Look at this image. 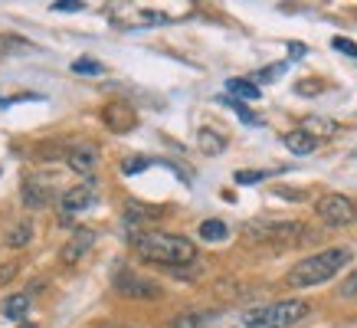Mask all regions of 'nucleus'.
Here are the masks:
<instances>
[{
	"instance_id": "nucleus-14",
	"label": "nucleus",
	"mask_w": 357,
	"mask_h": 328,
	"mask_svg": "<svg viewBox=\"0 0 357 328\" xmlns=\"http://www.w3.org/2000/svg\"><path fill=\"white\" fill-rule=\"evenodd\" d=\"M161 217V210L158 207H148V204H138V200H131L128 207H125V223H148V220H158Z\"/></svg>"
},
{
	"instance_id": "nucleus-19",
	"label": "nucleus",
	"mask_w": 357,
	"mask_h": 328,
	"mask_svg": "<svg viewBox=\"0 0 357 328\" xmlns=\"http://www.w3.org/2000/svg\"><path fill=\"white\" fill-rule=\"evenodd\" d=\"M227 89L233 92V96H239V98H259L262 96L259 89H256V82H249V79H229Z\"/></svg>"
},
{
	"instance_id": "nucleus-3",
	"label": "nucleus",
	"mask_w": 357,
	"mask_h": 328,
	"mask_svg": "<svg viewBox=\"0 0 357 328\" xmlns=\"http://www.w3.org/2000/svg\"><path fill=\"white\" fill-rule=\"evenodd\" d=\"M305 315H308V302H302V299H282V302H269V306L246 308L239 315L236 328H292Z\"/></svg>"
},
{
	"instance_id": "nucleus-24",
	"label": "nucleus",
	"mask_w": 357,
	"mask_h": 328,
	"mask_svg": "<svg viewBox=\"0 0 357 328\" xmlns=\"http://www.w3.org/2000/svg\"><path fill=\"white\" fill-rule=\"evenodd\" d=\"M53 10H59V13H73V10H82V3H79V0H56Z\"/></svg>"
},
{
	"instance_id": "nucleus-23",
	"label": "nucleus",
	"mask_w": 357,
	"mask_h": 328,
	"mask_svg": "<svg viewBox=\"0 0 357 328\" xmlns=\"http://www.w3.org/2000/svg\"><path fill=\"white\" fill-rule=\"evenodd\" d=\"M223 102H227V105H233V109L239 112V119H243V121H249V125H259V115H256V112H249L246 105H239V102H229V98H223Z\"/></svg>"
},
{
	"instance_id": "nucleus-6",
	"label": "nucleus",
	"mask_w": 357,
	"mask_h": 328,
	"mask_svg": "<svg viewBox=\"0 0 357 328\" xmlns=\"http://www.w3.org/2000/svg\"><path fill=\"white\" fill-rule=\"evenodd\" d=\"M92 204H96V191L89 184L69 187L66 194H59V217H63V223H73V217H76V214H86Z\"/></svg>"
},
{
	"instance_id": "nucleus-28",
	"label": "nucleus",
	"mask_w": 357,
	"mask_h": 328,
	"mask_svg": "<svg viewBox=\"0 0 357 328\" xmlns=\"http://www.w3.org/2000/svg\"><path fill=\"white\" fill-rule=\"evenodd\" d=\"M295 89H298L302 96H314V92H318V82H314V79H302Z\"/></svg>"
},
{
	"instance_id": "nucleus-2",
	"label": "nucleus",
	"mask_w": 357,
	"mask_h": 328,
	"mask_svg": "<svg viewBox=\"0 0 357 328\" xmlns=\"http://www.w3.org/2000/svg\"><path fill=\"white\" fill-rule=\"evenodd\" d=\"M351 260H354L351 246H328V250L314 253V256H308V260L295 262L292 273H289V285H295V289L321 285V283H328V279H335Z\"/></svg>"
},
{
	"instance_id": "nucleus-7",
	"label": "nucleus",
	"mask_w": 357,
	"mask_h": 328,
	"mask_svg": "<svg viewBox=\"0 0 357 328\" xmlns=\"http://www.w3.org/2000/svg\"><path fill=\"white\" fill-rule=\"evenodd\" d=\"M115 285H119V292L128 295V299H161V285L151 283V279H144V276H135L131 269H121Z\"/></svg>"
},
{
	"instance_id": "nucleus-26",
	"label": "nucleus",
	"mask_w": 357,
	"mask_h": 328,
	"mask_svg": "<svg viewBox=\"0 0 357 328\" xmlns=\"http://www.w3.org/2000/svg\"><path fill=\"white\" fill-rule=\"evenodd\" d=\"M282 69H285V63L272 66V69H262V73H259L256 79H259V82H272V79H279V76H282Z\"/></svg>"
},
{
	"instance_id": "nucleus-25",
	"label": "nucleus",
	"mask_w": 357,
	"mask_h": 328,
	"mask_svg": "<svg viewBox=\"0 0 357 328\" xmlns=\"http://www.w3.org/2000/svg\"><path fill=\"white\" fill-rule=\"evenodd\" d=\"M262 171H239L236 174V184H256V181H262Z\"/></svg>"
},
{
	"instance_id": "nucleus-30",
	"label": "nucleus",
	"mask_w": 357,
	"mask_h": 328,
	"mask_svg": "<svg viewBox=\"0 0 357 328\" xmlns=\"http://www.w3.org/2000/svg\"><path fill=\"white\" fill-rule=\"evenodd\" d=\"M10 276H13V269H10V266H7V269H0V283H7Z\"/></svg>"
},
{
	"instance_id": "nucleus-10",
	"label": "nucleus",
	"mask_w": 357,
	"mask_h": 328,
	"mask_svg": "<svg viewBox=\"0 0 357 328\" xmlns=\"http://www.w3.org/2000/svg\"><path fill=\"white\" fill-rule=\"evenodd\" d=\"M105 125H109L112 131L135 128V112H131L125 102H115V105H109V109H105Z\"/></svg>"
},
{
	"instance_id": "nucleus-18",
	"label": "nucleus",
	"mask_w": 357,
	"mask_h": 328,
	"mask_svg": "<svg viewBox=\"0 0 357 328\" xmlns=\"http://www.w3.org/2000/svg\"><path fill=\"white\" fill-rule=\"evenodd\" d=\"M217 312H187L171 322V328H206V322H213Z\"/></svg>"
},
{
	"instance_id": "nucleus-17",
	"label": "nucleus",
	"mask_w": 357,
	"mask_h": 328,
	"mask_svg": "<svg viewBox=\"0 0 357 328\" xmlns=\"http://www.w3.org/2000/svg\"><path fill=\"white\" fill-rule=\"evenodd\" d=\"M23 204H26V207H43V204H50V187L40 184V181H26V187H23Z\"/></svg>"
},
{
	"instance_id": "nucleus-31",
	"label": "nucleus",
	"mask_w": 357,
	"mask_h": 328,
	"mask_svg": "<svg viewBox=\"0 0 357 328\" xmlns=\"http://www.w3.org/2000/svg\"><path fill=\"white\" fill-rule=\"evenodd\" d=\"M20 328H36V325H20Z\"/></svg>"
},
{
	"instance_id": "nucleus-4",
	"label": "nucleus",
	"mask_w": 357,
	"mask_h": 328,
	"mask_svg": "<svg viewBox=\"0 0 357 328\" xmlns=\"http://www.w3.org/2000/svg\"><path fill=\"white\" fill-rule=\"evenodd\" d=\"M246 237L256 243H295L302 237V223H295V220H252L246 227Z\"/></svg>"
},
{
	"instance_id": "nucleus-1",
	"label": "nucleus",
	"mask_w": 357,
	"mask_h": 328,
	"mask_svg": "<svg viewBox=\"0 0 357 328\" xmlns=\"http://www.w3.org/2000/svg\"><path fill=\"white\" fill-rule=\"evenodd\" d=\"M135 253L141 260L158 262V266H187L194 262L197 246L181 233H164V230H148V233H135L131 237Z\"/></svg>"
},
{
	"instance_id": "nucleus-13",
	"label": "nucleus",
	"mask_w": 357,
	"mask_h": 328,
	"mask_svg": "<svg viewBox=\"0 0 357 328\" xmlns=\"http://www.w3.org/2000/svg\"><path fill=\"white\" fill-rule=\"evenodd\" d=\"M285 144H289V151L292 154H312L314 148H318V142H314L308 131H302V128H295V131H289L285 135Z\"/></svg>"
},
{
	"instance_id": "nucleus-8",
	"label": "nucleus",
	"mask_w": 357,
	"mask_h": 328,
	"mask_svg": "<svg viewBox=\"0 0 357 328\" xmlns=\"http://www.w3.org/2000/svg\"><path fill=\"white\" fill-rule=\"evenodd\" d=\"M66 164L76 171V174H96L98 167V144L96 142H76L66 151Z\"/></svg>"
},
{
	"instance_id": "nucleus-16",
	"label": "nucleus",
	"mask_w": 357,
	"mask_h": 328,
	"mask_svg": "<svg viewBox=\"0 0 357 328\" xmlns=\"http://www.w3.org/2000/svg\"><path fill=\"white\" fill-rule=\"evenodd\" d=\"M26 308H30V295H26V292L7 295V299L0 302V312H3V318H23V315H26Z\"/></svg>"
},
{
	"instance_id": "nucleus-15",
	"label": "nucleus",
	"mask_w": 357,
	"mask_h": 328,
	"mask_svg": "<svg viewBox=\"0 0 357 328\" xmlns=\"http://www.w3.org/2000/svg\"><path fill=\"white\" fill-rule=\"evenodd\" d=\"M197 144H200V151L204 154H220L223 148H227V138L213 128H200L197 131Z\"/></svg>"
},
{
	"instance_id": "nucleus-11",
	"label": "nucleus",
	"mask_w": 357,
	"mask_h": 328,
	"mask_svg": "<svg viewBox=\"0 0 357 328\" xmlns=\"http://www.w3.org/2000/svg\"><path fill=\"white\" fill-rule=\"evenodd\" d=\"M302 131H308L314 142H321V138H331L337 131V121L325 119V115H308V119L302 121Z\"/></svg>"
},
{
	"instance_id": "nucleus-22",
	"label": "nucleus",
	"mask_w": 357,
	"mask_h": 328,
	"mask_svg": "<svg viewBox=\"0 0 357 328\" xmlns=\"http://www.w3.org/2000/svg\"><path fill=\"white\" fill-rule=\"evenodd\" d=\"M148 164H151L148 158H125V161H121V171H125V174H138Z\"/></svg>"
},
{
	"instance_id": "nucleus-29",
	"label": "nucleus",
	"mask_w": 357,
	"mask_h": 328,
	"mask_svg": "<svg viewBox=\"0 0 357 328\" xmlns=\"http://www.w3.org/2000/svg\"><path fill=\"white\" fill-rule=\"evenodd\" d=\"M289 53H292V56H302V53H305V46H298V43H292V46H289Z\"/></svg>"
},
{
	"instance_id": "nucleus-12",
	"label": "nucleus",
	"mask_w": 357,
	"mask_h": 328,
	"mask_svg": "<svg viewBox=\"0 0 357 328\" xmlns=\"http://www.w3.org/2000/svg\"><path fill=\"white\" fill-rule=\"evenodd\" d=\"M3 240H7V246H13V250L26 246V243L33 240V223H30V220H17V223L3 233Z\"/></svg>"
},
{
	"instance_id": "nucleus-20",
	"label": "nucleus",
	"mask_w": 357,
	"mask_h": 328,
	"mask_svg": "<svg viewBox=\"0 0 357 328\" xmlns=\"http://www.w3.org/2000/svg\"><path fill=\"white\" fill-rule=\"evenodd\" d=\"M73 73H79V76H102L105 66L98 63V59H92V56H79L76 63H73Z\"/></svg>"
},
{
	"instance_id": "nucleus-9",
	"label": "nucleus",
	"mask_w": 357,
	"mask_h": 328,
	"mask_svg": "<svg viewBox=\"0 0 357 328\" xmlns=\"http://www.w3.org/2000/svg\"><path fill=\"white\" fill-rule=\"evenodd\" d=\"M92 246H96V230H89V227H82V230H76L73 237H69V243L63 246V262L66 266H76V262H82L92 253Z\"/></svg>"
},
{
	"instance_id": "nucleus-5",
	"label": "nucleus",
	"mask_w": 357,
	"mask_h": 328,
	"mask_svg": "<svg viewBox=\"0 0 357 328\" xmlns=\"http://www.w3.org/2000/svg\"><path fill=\"white\" fill-rule=\"evenodd\" d=\"M314 210H318L321 223H328V227H351L357 220V207L344 194H325L314 204Z\"/></svg>"
},
{
	"instance_id": "nucleus-21",
	"label": "nucleus",
	"mask_w": 357,
	"mask_h": 328,
	"mask_svg": "<svg viewBox=\"0 0 357 328\" xmlns=\"http://www.w3.org/2000/svg\"><path fill=\"white\" fill-rule=\"evenodd\" d=\"M227 223H223V220H204V223H200V237H204V240H227Z\"/></svg>"
},
{
	"instance_id": "nucleus-27",
	"label": "nucleus",
	"mask_w": 357,
	"mask_h": 328,
	"mask_svg": "<svg viewBox=\"0 0 357 328\" xmlns=\"http://www.w3.org/2000/svg\"><path fill=\"white\" fill-rule=\"evenodd\" d=\"M335 50H341V53H347V56H354V59H357V46L351 43V40H341V36H337V40H335Z\"/></svg>"
}]
</instances>
